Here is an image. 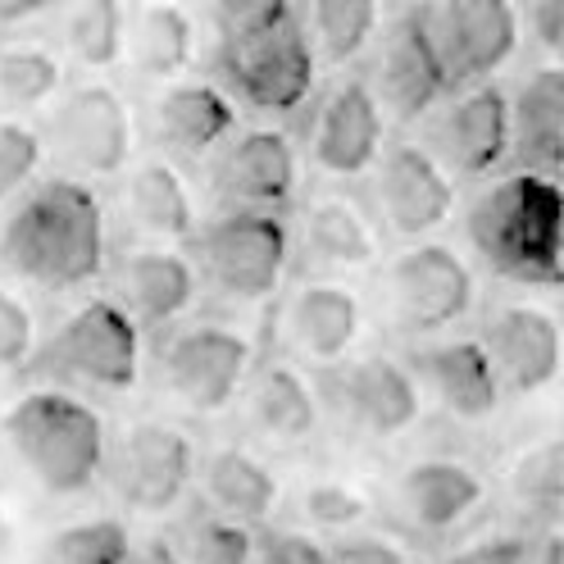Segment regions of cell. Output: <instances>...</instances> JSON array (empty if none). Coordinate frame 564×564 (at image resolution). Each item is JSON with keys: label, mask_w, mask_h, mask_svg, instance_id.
Returning <instances> with one entry per match:
<instances>
[{"label": "cell", "mask_w": 564, "mask_h": 564, "mask_svg": "<svg viewBox=\"0 0 564 564\" xmlns=\"http://www.w3.org/2000/svg\"><path fill=\"white\" fill-rule=\"evenodd\" d=\"M0 269L32 288L68 292L105 269V209L83 178H46L19 192L0 224Z\"/></svg>", "instance_id": "1"}, {"label": "cell", "mask_w": 564, "mask_h": 564, "mask_svg": "<svg viewBox=\"0 0 564 564\" xmlns=\"http://www.w3.org/2000/svg\"><path fill=\"white\" fill-rule=\"evenodd\" d=\"M465 232L482 269L514 288H564V183L546 173L514 169L487 183Z\"/></svg>", "instance_id": "2"}, {"label": "cell", "mask_w": 564, "mask_h": 564, "mask_svg": "<svg viewBox=\"0 0 564 564\" xmlns=\"http://www.w3.org/2000/svg\"><path fill=\"white\" fill-rule=\"evenodd\" d=\"M0 433L28 478L46 487L51 497H78L110 460V437H105L100 414L68 392H28L10 405Z\"/></svg>", "instance_id": "3"}, {"label": "cell", "mask_w": 564, "mask_h": 564, "mask_svg": "<svg viewBox=\"0 0 564 564\" xmlns=\"http://www.w3.org/2000/svg\"><path fill=\"white\" fill-rule=\"evenodd\" d=\"M200 273L215 292L232 301H264L278 292L292 260V232L278 219V209H246L228 205L215 224L196 237Z\"/></svg>", "instance_id": "4"}, {"label": "cell", "mask_w": 564, "mask_h": 564, "mask_svg": "<svg viewBox=\"0 0 564 564\" xmlns=\"http://www.w3.org/2000/svg\"><path fill=\"white\" fill-rule=\"evenodd\" d=\"M42 369L96 392H128L141 373V328L119 301H83L42 346Z\"/></svg>", "instance_id": "5"}, {"label": "cell", "mask_w": 564, "mask_h": 564, "mask_svg": "<svg viewBox=\"0 0 564 564\" xmlns=\"http://www.w3.org/2000/svg\"><path fill=\"white\" fill-rule=\"evenodd\" d=\"M474 269L442 241H414L382 273L387 319L405 333H442L474 305Z\"/></svg>", "instance_id": "6"}, {"label": "cell", "mask_w": 564, "mask_h": 564, "mask_svg": "<svg viewBox=\"0 0 564 564\" xmlns=\"http://www.w3.org/2000/svg\"><path fill=\"white\" fill-rule=\"evenodd\" d=\"M224 83L237 100H246L260 115H296L314 91L319 78V51H314L310 32L292 19L264 37L219 46Z\"/></svg>", "instance_id": "7"}, {"label": "cell", "mask_w": 564, "mask_h": 564, "mask_svg": "<svg viewBox=\"0 0 564 564\" xmlns=\"http://www.w3.org/2000/svg\"><path fill=\"white\" fill-rule=\"evenodd\" d=\"M137 123L128 100L110 83H83L51 110V151L78 178H115L132 160Z\"/></svg>", "instance_id": "8"}, {"label": "cell", "mask_w": 564, "mask_h": 564, "mask_svg": "<svg viewBox=\"0 0 564 564\" xmlns=\"http://www.w3.org/2000/svg\"><path fill=\"white\" fill-rule=\"evenodd\" d=\"M110 478L128 510L164 514L187 497L196 478V446L173 423L141 419L110 446Z\"/></svg>", "instance_id": "9"}, {"label": "cell", "mask_w": 564, "mask_h": 564, "mask_svg": "<svg viewBox=\"0 0 564 564\" xmlns=\"http://www.w3.org/2000/svg\"><path fill=\"white\" fill-rule=\"evenodd\" d=\"M251 356L256 350L241 333H232L224 324H196V328H183L164 346L160 378L178 405H187L196 414H219L246 387Z\"/></svg>", "instance_id": "10"}, {"label": "cell", "mask_w": 564, "mask_h": 564, "mask_svg": "<svg viewBox=\"0 0 564 564\" xmlns=\"http://www.w3.org/2000/svg\"><path fill=\"white\" fill-rule=\"evenodd\" d=\"M429 19L455 87L501 74L523 42L519 0H429Z\"/></svg>", "instance_id": "11"}, {"label": "cell", "mask_w": 564, "mask_h": 564, "mask_svg": "<svg viewBox=\"0 0 564 564\" xmlns=\"http://www.w3.org/2000/svg\"><path fill=\"white\" fill-rule=\"evenodd\" d=\"M373 196L378 215L397 237H429L455 215V173L437 160L433 147H387L373 164Z\"/></svg>", "instance_id": "12"}, {"label": "cell", "mask_w": 564, "mask_h": 564, "mask_svg": "<svg viewBox=\"0 0 564 564\" xmlns=\"http://www.w3.org/2000/svg\"><path fill=\"white\" fill-rule=\"evenodd\" d=\"M451 87L455 83L446 74L429 6L405 10L392 28L382 32V55H378V100H382V110H392L405 123L423 119Z\"/></svg>", "instance_id": "13"}, {"label": "cell", "mask_w": 564, "mask_h": 564, "mask_svg": "<svg viewBox=\"0 0 564 564\" xmlns=\"http://www.w3.org/2000/svg\"><path fill=\"white\" fill-rule=\"evenodd\" d=\"M514 105L497 83H469L433 123L437 160L460 178H487L510 160Z\"/></svg>", "instance_id": "14"}, {"label": "cell", "mask_w": 564, "mask_h": 564, "mask_svg": "<svg viewBox=\"0 0 564 564\" xmlns=\"http://www.w3.org/2000/svg\"><path fill=\"white\" fill-rule=\"evenodd\" d=\"M301 178V160L288 132L278 128H251L232 132L215 164H209V183L224 205H246V209H278L292 200Z\"/></svg>", "instance_id": "15"}, {"label": "cell", "mask_w": 564, "mask_h": 564, "mask_svg": "<svg viewBox=\"0 0 564 564\" xmlns=\"http://www.w3.org/2000/svg\"><path fill=\"white\" fill-rule=\"evenodd\" d=\"M310 155L328 178H360L382 155V100L369 83L346 78L324 100L310 128Z\"/></svg>", "instance_id": "16"}, {"label": "cell", "mask_w": 564, "mask_h": 564, "mask_svg": "<svg viewBox=\"0 0 564 564\" xmlns=\"http://www.w3.org/2000/svg\"><path fill=\"white\" fill-rule=\"evenodd\" d=\"M482 346L491 350V365H497L510 392H542L564 369L560 319L528 301H510L491 310V319L482 328Z\"/></svg>", "instance_id": "17"}, {"label": "cell", "mask_w": 564, "mask_h": 564, "mask_svg": "<svg viewBox=\"0 0 564 564\" xmlns=\"http://www.w3.org/2000/svg\"><path fill=\"white\" fill-rule=\"evenodd\" d=\"M324 392H328V401H333V410L341 419H350L356 429H365L373 437L405 433L410 423L419 419V405H423L419 378L405 365L382 360V356L341 365L328 378Z\"/></svg>", "instance_id": "18"}, {"label": "cell", "mask_w": 564, "mask_h": 564, "mask_svg": "<svg viewBox=\"0 0 564 564\" xmlns=\"http://www.w3.org/2000/svg\"><path fill=\"white\" fill-rule=\"evenodd\" d=\"M414 373L429 387V397L455 414V419H482L501 405V373L491 365V350L482 346V337H455V341H437L429 350L414 356Z\"/></svg>", "instance_id": "19"}, {"label": "cell", "mask_w": 564, "mask_h": 564, "mask_svg": "<svg viewBox=\"0 0 564 564\" xmlns=\"http://www.w3.org/2000/svg\"><path fill=\"white\" fill-rule=\"evenodd\" d=\"M151 128L160 137V147H169L173 155L200 160L209 151H219L237 132V105L215 83L173 78L151 105Z\"/></svg>", "instance_id": "20"}, {"label": "cell", "mask_w": 564, "mask_h": 564, "mask_svg": "<svg viewBox=\"0 0 564 564\" xmlns=\"http://www.w3.org/2000/svg\"><path fill=\"white\" fill-rule=\"evenodd\" d=\"M119 305L132 314L137 324H173L183 319L196 301V264L169 246H141L119 260L115 273Z\"/></svg>", "instance_id": "21"}, {"label": "cell", "mask_w": 564, "mask_h": 564, "mask_svg": "<svg viewBox=\"0 0 564 564\" xmlns=\"http://www.w3.org/2000/svg\"><path fill=\"white\" fill-rule=\"evenodd\" d=\"M288 337L314 365H337L365 333V305L341 282H305L288 305Z\"/></svg>", "instance_id": "22"}, {"label": "cell", "mask_w": 564, "mask_h": 564, "mask_svg": "<svg viewBox=\"0 0 564 564\" xmlns=\"http://www.w3.org/2000/svg\"><path fill=\"white\" fill-rule=\"evenodd\" d=\"M397 501L414 528H455L482 506V478L460 460H419L401 474Z\"/></svg>", "instance_id": "23"}, {"label": "cell", "mask_w": 564, "mask_h": 564, "mask_svg": "<svg viewBox=\"0 0 564 564\" xmlns=\"http://www.w3.org/2000/svg\"><path fill=\"white\" fill-rule=\"evenodd\" d=\"M301 241H305V256L319 269H365L378 260L373 219L341 192H324L305 205Z\"/></svg>", "instance_id": "24"}, {"label": "cell", "mask_w": 564, "mask_h": 564, "mask_svg": "<svg viewBox=\"0 0 564 564\" xmlns=\"http://www.w3.org/2000/svg\"><path fill=\"white\" fill-rule=\"evenodd\" d=\"M128 59L141 78L173 83L196 59V23L178 0H147L128 19Z\"/></svg>", "instance_id": "25"}, {"label": "cell", "mask_w": 564, "mask_h": 564, "mask_svg": "<svg viewBox=\"0 0 564 564\" xmlns=\"http://www.w3.org/2000/svg\"><path fill=\"white\" fill-rule=\"evenodd\" d=\"M123 209L137 232L155 241H183L196 232L192 187L169 160H141L123 183Z\"/></svg>", "instance_id": "26"}, {"label": "cell", "mask_w": 564, "mask_h": 564, "mask_svg": "<svg viewBox=\"0 0 564 564\" xmlns=\"http://www.w3.org/2000/svg\"><path fill=\"white\" fill-rule=\"evenodd\" d=\"M205 497L219 506V514H232L241 523H256L278 506V478L260 455L241 446H219L205 455L200 465Z\"/></svg>", "instance_id": "27"}, {"label": "cell", "mask_w": 564, "mask_h": 564, "mask_svg": "<svg viewBox=\"0 0 564 564\" xmlns=\"http://www.w3.org/2000/svg\"><path fill=\"white\" fill-rule=\"evenodd\" d=\"M246 410H251V423L269 437V442H305L319 423V401H314L310 382L288 369V365H273L264 373H256L251 392H246Z\"/></svg>", "instance_id": "28"}, {"label": "cell", "mask_w": 564, "mask_h": 564, "mask_svg": "<svg viewBox=\"0 0 564 564\" xmlns=\"http://www.w3.org/2000/svg\"><path fill=\"white\" fill-rule=\"evenodd\" d=\"M128 19L123 0H74L64 19V51L91 74L115 68L128 55Z\"/></svg>", "instance_id": "29"}, {"label": "cell", "mask_w": 564, "mask_h": 564, "mask_svg": "<svg viewBox=\"0 0 564 564\" xmlns=\"http://www.w3.org/2000/svg\"><path fill=\"white\" fill-rule=\"evenodd\" d=\"M382 0H310V42L324 59L346 64L373 46Z\"/></svg>", "instance_id": "30"}, {"label": "cell", "mask_w": 564, "mask_h": 564, "mask_svg": "<svg viewBox=\"0 0 564 564\" xmlns=\"http://www.w3.org/2000/svg\"><path fill=\"white\" fill-rule=\"evenodd\" d=\"M510 105H514V137H510L514 169L546 173V178L564 183V119L528 87H519Z\"/></svg>", "instance_id": "31"}, {"label": "cell", "mask_w": 564, "mask_h": 564, "mask_svg": "<svg viewBox=\"0 0 564 564\" xmlns=\"http://www.w3.org/2000/svg\"><path fill=\"white\" fill-rule=\"evenodd\" d=\"M64 87V64L51 46L19 42L0 51V105L10 110H42Z\"/></svg>", "instance_id": "32"}, {"label": "cell", "mask_w": 564, "mask_h": 564, "mask_svg": "<svg viewBox=\"0 0 564 564\" xmlns=\"http://www.w3.org/2000/svg\"><path fill=\"white\" fill-rule=\"evenodd\" d=\"M510 487H514V501L523 510H533V514L564 510V446L560 442H546V446L523 451L519 460H514Z\"/></svg>", "instance_id": "33"}, {"label": "cell", "mask_w": 564, "mask_h": 564, "mask_svg": "<svg viewBox=\"0 0 564 564\" xmlns=\"http://www.w3.org/2000/svg\"><path fill=\"white\" fill-rule=\"evenodd\" d=\"M132 551V538L119 519H87L55 533L51 564H123Z\"/></svg>", "instance_id": "34"}, {"label": "cell", "mask_w": 564, "mask_h": 564, "mask_svg": "<svg viewBox=\"0 0 564 564\" xmlns=\"http://www.w3.org/2000/svg\"><path fill=\"white\" fill-rule=\"evenodd\" d=\"M219 46H237L296 19V0H209Z\"/></svg>", "instance_id": "35"}, {"label": "cell", "mask_w": 564, "mask_h": 564, "mask_svg": "<svg viewBox=\"0 0 564 564\" xmlns=\"http://www.w3.org/2000/svg\"><path fill=\"white\" fill-rule=\"evenodd\" d=\"M46 160V137L23 119H0V205L32 187Z\"/></svg>", "instance_id": "36"}, {"label": "cell", "mask_w": 564, "mask_h": 564, "mask_svg": "<svg viewBox=\"0 0 564 564\" xmlns=\"http://www.w3.org/2000/svg\"><path fill=\"white\" fill-rule=\"evenodd\" d=\"M256 533L251 523L232 514H209L187 538V564H256Z\"/></svg>", "instance_id": "37"}, {"label": "cell", "mask_w": 564, "mask_h": 564, "mask_svg": "<svg viewBox=\"0 0 564 564\" xmlns=\"http://www.w3.org/2000/svg\"><path fill=\"white\" fill-rule=\"evenodd\" d=\"M301 506H305V519H310V523L337 528V533L356 528V523L369 514V497H365V491H360V487H350V482H337V478L305 487Z\"/></svg>", "instance_id": "38"}, {"label": "cell", "mask_w": 564, "mask_h": 564, "mask_svg": "<svg viewBox=\"0 0 564 564\" xmlns=\"http://www.w3.org/2000/svg\"><path fill=\"white\" fill-rule=\"evenodd\" d=\"M37 350V328H32L28 305L0 288V369H23Z\"/></svg>", "instance_id": "39"}, {"label": "cell", "mask_w": 564, "mask_h": 564, "mask_svg": "<svg viewBox=\"0 0 564 564\" xmlns=\"http://www.w3.org/2000/svg\"><path fill=\"white\" fill-rule=\"evenodd\" d=\"M519 14L546 55L564 51V0H519Z\"/></svg>", "instance_id": "40"}, {"label": "cell", "mask_w": 564, "mask_h": 564, "mask_svg": "<svg viewBox=\"0 0 564 564\" xmlns=\"http://www.w3.org/2000/svg\"><path fill=\"white\" fill-rule=\"evenodd\" d=\"M328 564H410V555L387 538H341L328 551Z\"/></svg>", "instance_id": "41"}, {"label": "cell", "mask_w": 564, "mask_h": 564, "mask_svg": "<svg viewBox=\"0 0 564 564\" xmlns=\"http://www.w3.org/2000/svg\"><path fill=\"white\" fill-rule=\"evenodd\" d=\"M256 564H328V551L301 533H278L256 551Z\"/></svg>", "instance_id": "42"}, {"label": "cell", "mask_w": 564, "mask_h": 564, "mask_svg": "<svg viewBox=\"0 0 564 564\" xmlns=\"http://www.w3.org/2000/svg\"><path fill=\"white\" fill-rule=\"evenodd\" d=\"M523 87L533 91L538 100H546L551 110L564 119V51H551V55L533 68V74L523 78Z\"/></svg>", "instance_id": "43"}, {"label": "cell", "mask_w": 564, "mask_h": 564, "mask_svg": "<svg viewBox=\"0 0 564 564\" xmlns=\"http://www.w3.org/2000/svg\"><path fill=\"white\" fill-rule=\"evenodd\" d=\"M528 560V542L519 538H491V542H478L460 555H451L446 564H523Z\"/></svg>", "instance_id": "44"}, {"label": "cell", "mask_w": 564, "mask_h": 564, "mask_svg": "<svg viewBox=\"0 0 564 564\" xmlns=\"http://www.w3.org/2000/svg\"><path fill=\"white\" fill-rule=\"evenodd\" d=\"M123 564H183V555L173 551L164 538H147V542H132Z\"/></svg>", "instance_id": "45"}, {"label": "cell", "mask_w": 564, "mask_h": 564, "mask_svg": "<svg viewBox=\"0 0 564 564\" xmlns=\"http://www.w3.org/2000/svg\"><path fill=\"white\" fill-rule=\"evenodd\" d=\"M46 6H55V0H0V28H19L28 19H37Z\"/></svg>", "instance_id": "46"}, {"label": "cell", "mask_w": 564, "mask_h": 564, "mask_svg": "<svg viewBox=\"0 0 564 564\" xmlns=\"http://www.w3.org/2000/svg\"><path fill=\"white\" fill-rule=\"evenodd\" d=\"M523 564H564V538H560V533H546L533 551H528Z\"/></svg>", "instance_id": "47"}, {"label": "cell", "mask_w": 564, "mask_h": 564, "mask_svg": "<svg viewBox=\"0 0 564 564\" xmlns=\"http://www.w3.org/2000/svg\"><path fill=\"white\" fill-rule=\"evenodd\" d=\"M560 446H564V410H560Z\"/></svg>", "instance_id": "48"}, {"label": "cell", "mask_w": 564, "mask_h": 564, "mask_svg": "<svg viewBox=\"0 0 564 564\" xmlns=\"http://www.w3.org/2000/svg\"><path fill=\"white\" fill-rule=\"evenodd\" d=\"M560 341H564V314H560Z\"/></svg>", "instance_id": "49"}, {"label": "cell", "mask_w": 564, "mask_h": 564, "mask_svg": "<svg viewBox=\"0 0 564 564\" xmlns=\"http://www.w3.org/2000/svg\"><path fill=\"white\" fill-rule=\"evenodd\" d=\"M55 6H59V0H55Z\"/></svg>", "instance_id": "50"}]
</instances>
